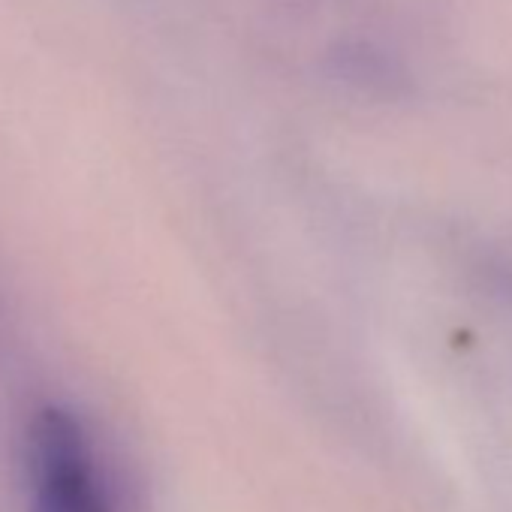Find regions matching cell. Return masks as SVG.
<instances>
[{"mask_svg":"<svg viewBox=\"0 0 512 512\" xmlns=\"http://www.w3.org/2000/svg\"><path fill=\"white\" fill-rule=\"evenodd\" d=\"M28 512H112V497L82 419L58 404L34 413L25 434Z\"/></svg>","mask_w":512,"mask_h":512,"instance_id":"obj_1","label":"cell"}]
</instances>
